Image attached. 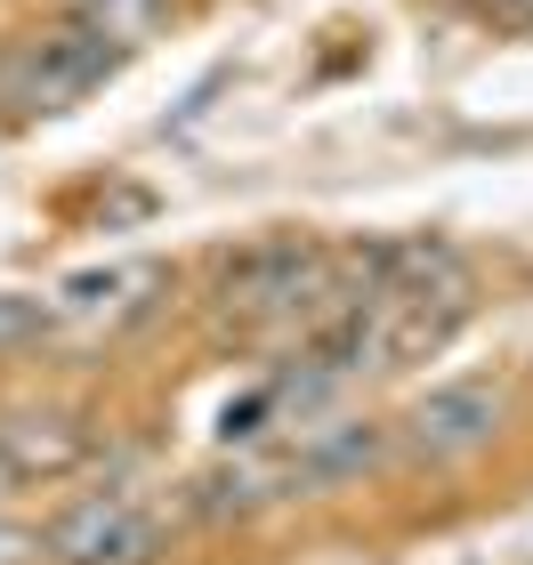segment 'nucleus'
Returning <instances> with one entry per match:
<instances>
[{"mask_svg": "<svg viewBox=\"0 0 533 565\" xmlns=\"http://www.w3.org/2000/svg\"><path fill=\"white\" fill-rule=\"evenodd\" d=\"M0 565H49V557H41V533H24V525H0Z\"/></svg>", "mask_w": 533, "mask_h": 565, "instance_id": "nucleus-10", "label": "nucleus"}, {"mask_svg": "<svg viewBox=\"0 0 533 565\" xmlns=\"http://www.w3.org/2000/svg\"><path fill=\"white\" fill-rule=\"evenodd\" d=\"M41 331H49V307H41V299H17V291H0V355L33 348Z\"/></svg>", "mask_w": 533, "mask_h": 565, "instance_id": "nucleus-9", "label": "nucleus"}, {"mask_svg": "<svg viewBox=\"0 0 533 565\" xmlns=\"http://www.w3.org/2000/svg\"><path fill=\"white\" fill-rule=\"evenodd\" d=\"M291 460H299V484H355V477H372V469L396 460V428L340 420V428H316Z\"/></svg>", "mask_w": 533, "mask_h": 565, "instance_id": "nucleus-6", "label": "nucleus"}, {"mask_svg": "<svg viewBox=\"0 0 533 565\" xmlns=\"http://www.w3.org/2000/svg\"><path fill=\"white\" fill-rule=\"evenodd\" d=\"M154 17H162V0H82V24H97V33H106L114 49H121V41H138Z\"/></svg>", "mask_w": 533, "mask_h": 565, "instance_id": "nucleus-8", "label": "nucleus"}, {"mask_svg": "<svg viewBox=\"0 0 533 565\" xmlns=\"http://www.w3.org/2000/svg\"><path fill=\"white\" fill-rule=\"evenodd\" d=\"M49 565H154L162 557V518L138 509L130 493H89L49 518L41 533Z\"/></svg>", "mask_w": 533, "mask_h": 565, "instance_id": "nucleus-4", "label": "nucleus"}, {"mask_svg": "<svg viewBox=\"0 0 533 565\" xmlns=\"http://www.w3.org/2000/svg\"><path fill=\"white\" fill-rule=\"evenodd\" d=\"M0 477H9V445H0Z\"/></svg>", "mask_w": 533, "mask_h": 565, "instance_id": "nucleus-11", "label": "nucleus"}, {"mask_svg": "<svg viewBox=\"0 0 533 565\" xmlns=\"http://www.w3.org/2000/svg\"><path fill=\"white\" fill-rule=\"evenodd\" d=\"M0 445H9V477H33V469L57 477V469L82 460V428L57 420V413H24V420L0 428Z\"/></svg>", "mask_w": 533, "mask_h": 565, "instance_id": "nucleus-7", "label": "nucleus"}, {"mask_svg": "<svg viewBox=\"0 0 533 565\" xmlns=\"http://www.w3.org/2000/svg\"><path fill=\"white\" fill-rule=\"evenodd\" d=\"M114 73V41L97 24H57V33H33L0 57V106L9 114H65Z\"/></svg>", "mask_w": 533, "mask_h": 565, "instance_id": "nucleus-2", "label": "nucleus"}, {"mask_svg": "<svg viewBox=\"0 0 533 565\" xmlns=\"http://www.w3.org/2000/svg\"><path fill=\"white\" fill-rule=\"evenodd\" d=\"M323 282H332V250L316 235H267L243 259L218 267V316L226 323H316Z\"/></svg>", "mask_w": 533, "mask_h": 565, "instance_id": "nucleus-1", "label": "nucleus"}, {"mask_svg": "<svg viewBox=\"0 0 533 565\" xmlns=\"http://www.w3.org/2000/svg\"><path fill=\"white\" fill-rule=\"evenodd\" d=\"M501 420H510V388H501V380H445V388L404 404L396 452H413V460H469V452H486L501 436Z\"/></svg>", "mask_w": 533, "mask_h": 565, "instance_id": "nucleus-3", "label": "nucleus"}, {"mask_svg": "<svg viewBox=\"0 0 533 565\" xmlns=\"http://www.w3.org/2000/svg\"><path fill=\"white\" fill-rule=\"evenodd\" d=\"M284 493H299V460L284 452V460H218V469H202L194 484H186V518H202V525H218V518H250V509H267V501H284Z\"/></svg>", "mask_w": 533, "mask_h": 565, "instance_id": "nucleus-5", "label": "nucleus"}]
</instances>
